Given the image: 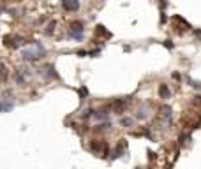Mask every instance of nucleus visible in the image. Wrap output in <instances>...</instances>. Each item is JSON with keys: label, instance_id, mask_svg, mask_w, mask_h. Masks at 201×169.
Here are the masks:
<instances>
[{"label": "nucleus", "instance_id": "nucleus-5", "mask_svg": "<svg viewBox=\"0 0 201 169\" xmlns=\"http://www.w3.org/2000/svg\"><path fill=\"white\" fill-rule=\"evenodd\" d=\"M62 5H64V9H65V11H78V9H79V4H78V2H74V0H65V2H64Z\"/></svg>", "mask_w": 201, "mask_h": 169}, {"label": "nucleus", "instance_id": "nucleus-10", "mask_svg": "<svg viewBox=\"0 0 201 169\" xmlns=\"http://www.w3.org/2000/svg\"><path fill=\"white\" fill-rule=\"evenodd\" d=\"M120 123H122L124 127H129V125H132V118H129V116H124V118L120 120Z\"/></svg>", "mask_w": 201, "mask_h": 169}, {"label": "nucleus", "instance_id": "nucleus-11", "mask_svg": "<svg viewBox=\"0 0 201 169\" xmlns=\"http://www.w3.org/2000/svg\"><path fill=\"white\" fill-rule=\"evenodd\" d=\"M55 25H57L55 21H51V23H50V25L46 27V34H51V32H53V28H55Z\"/></svg>", "mask_w": 201, "mask_h": 169}, {"label": "nucleus", "instance_id": "nucleus-7", "mask_svg": "<svg viewBox=\"0 0 201 169\" xmlns=\"http://www.w3.org/2000/svg\"><path fill=\"white\" fill-rule=\"evenodd\" d=\"M12 100H2L0 102V113H4V111H11L12 109Z\"/></svg>", "mask_w": 201, "mask_h": 169}, {"label": "nucleus", "instance_id": "nucleus-2", "mask_svg": "<svg viewBox=\"0 0 201 169\" xmlns=\"http://www.w3.org/2000/svg\"><path fill=\"white\" fill-rule=\"evenodd\" d=\"M90 148H92V152H95V153H99V155H104V153H106V144L101 143V141H92Z\"/></svg>", "mask_w": 201, "mask_h": 169}, {"label": "nucleus", "instance_id": "nucleus-8", "mask_svg": "<svg viewBox=\"0 0 201 169\" xmlns=\"http://www.w3.org/2000/svg\"><path fill=\"white\" fill-rule=\"evenodd\" d=\"M159 95H161V99H169L171 92H169V88L166 87V84H161L159 87Z\"/></svg>", "mask_w": 201, "mask_h": 169}, {"label": "nucleus", "instance_id": "nucleus-9", "mask_svg": "<svg viewBox=\"0 0 201 169\" xmlns=\"http://www.w3.org/2000/svg\"><path fill=\"white\" fill-rule=\"evenodd\" d=\"M136 118L138 120H145V118H148V108H140L138 111H136Z\"/></svg>", "mask_w": 201, "mask_h": 169}, {"label": "nucleus", "instance_id": "nucleus-6", "mask_svg": "<svg viewBox=\"0 0 201 169\" xmlns=\"http://www.w3.org/2000/svg\"><path fill=\"white\" fill-rule=\"evenodd\" d=\"M41 74L46 78V79H51V78H55V71H53V67L51 65H46L42 71H41Z\"/></svg>", "mask_w": 201, "mask_h": 169}, {"label": "nucleus", "instance_id": "nucleus-12", "mask_svg": "<svg viewBox=\"0 0 201 169\" xmlns=\"http://www.w3.org/2000/svg\"><path fill=\"white\" fill-rule=\"evenodd\" d=\"M196 35H198V37L201 39V30H196Z\"/></svg>", "mask_w": 201, "mask_h": 169}, {"label": "nucleus", "instance_id": "nucleus-4", "mask_svg": "<svg viewBox=\"0 0 201 169\" xmlns=\"http://www.w3.org/2000/svg\"><path fill=\"white\" fill-rule=\"evenodd\" d=\"M159 115H161V118H162V120L171 122V108H169V106H162L161 111H159Z\"/></svg>", "mask_w": 201, "mask_h": 169}, {"label": "nucleus", "instance_id": "nucleus-3", "mask_svg": "<svg viewBox=\"0 0 201 169\" xmlns=\"http://www.w3.org/2000/svg\"><path fill=\"white\" fill-rule=\"evenodd\" d=\"M25 74H27V71H25V69H21V71L14 72V81H16L18 84H25V83H27V78H25Z\"/></svg>", "mask_w": 201, "mask_h": 169}, {"label": "nucleus", "instance_id": "nucleus-1", "mask_svg": "<svg viewBox=\"0 0 201 169\" xmlns=\"http://www.w3.org/2000/svg\"><path fill=\"white\" fill-rule=\"evenodd\" d=\"M44 55V48H41L39 44H35V46H32V48H27L25 51H23V58L25 60H35V58H39V56H42Z\"/></svg>", "mask_w": 201, "mask_h": 169}]
</instances>
